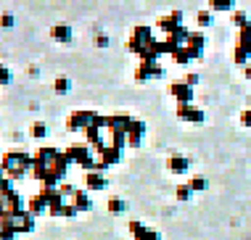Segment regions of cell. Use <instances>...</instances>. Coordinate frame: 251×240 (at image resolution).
Segmentation results:
<instances>
[{"label": "cell", "mask_w": 251, "mask_h": 240, "mask_svg": "<svg viewBox=\"0 0 251 240\" xmlns=\"http://www.w3.org/2000/svg\"><path fill=\"white\" fill-rule=\"evenodd\" d=\"M5 227H11L13 232H32V227H35V216H29L26 211L13 214L8 222H5Z\"/></svg>", "instance_id": "1"}, {"label": "cell", "mask_w": 251, "mask_h": 240, "mask_svg": "<svg viewBox=\"0 0 251 240\" xmlns=\"http://www.w3.org/2000/svg\"><path fill=\"white\" fill-rule=\"evenodd\" d=\"M93 119H96V114H93V111H74L69 116V121H66V127H69L72 132H77V129H85Z\"/></svg>", "instance_id": "2"}, {"label": "cell", "mask_w": 251, "mask_h": 240, "mask_svg": "<svg viewBox=\"0 0 251 240\" xmlns=\"http://www.w3.org/2000/svg\"><path fill=\"white\" fill-rule=\"evenodd\" d=\"M169 93L175 95V98L180 100V106H188L191 103V98H193V93H191V87L185 85V82H175L172 87H169Z\"/></svg>", "instance_id": "3"}, {"label": "cell", "mask_w": 251, "mask_h": 240, "mask_svg": "<svg viewBox=\"0 0 251 240\" xmlns=\"http://www.w3.org/2000/svg\"><path fill=\"white\" fill-rule=\"evenodd\" d=\"M108 185V180L100 171H85V188L87 190H103Z\"/></svg>", "instance_id": "4"}, {"label": "cell", "mask_w": 251, "mask_h": 240, "mask_svg": "<svg viewBox=\"0 0 251 240\" xmlns=\"http://www.w3.org/2000/svg\"><path fill=\"white\" fill-rule=\"evenodd\" d=\"M48 211V203H45V198L43 195H35V198H29V203H26V214L29 216H40V214H45Z\"/></svg>", "instance_id": "5"}, {"label": "cell", "mask_w": 251, "mask_h": 240, "mask_svg": "<svg viewBox=\"0 0 251 240\" xmlns=\"http://www.w3.org/2000/svg\"><path fill=\"white\" fill-rule=\"evenodd\" d=\"M143 132H146V124L143 121H132V127L127 129V143H130V145H140V140H143Z\"/></svg>", "instance_id": "6"}, {"label": "cell", "mask_w": 251, "mask_h": 240, "mask_svg": "<svg viewBox=\"0 0 251 240\" xmlns=\"http://www.w3.org/2000/svg\"><path fill=\"white\" fill-rule=\"evenodd\" d=\"M72 206H74V211H90L93 209V201L87 198L85 190H77L74 198H72Z\"/></svg>", "instance_id": "7"}, {"label": "cell", "mask_w": 251, "mask_h": 240, "mask_svg": "<svg viewBox=\"0 0 251 240\" xmlns=\"http://www.w3.org/2000/svg\"><path fill=\"white\" fill-rule=\"evenodd\" d=\"M50 37L56 40V43H69V40H72V29L66 24H56V26H50Z\"/></svg>", "instance_id": "8"}, {"label": "cell", "mask_w": 251, "mask_h": 240, "mask_svg": "<svg viewBox=\"0 0 251 240\" xmlns=\"http://www.w3.org/2000/svg\"><path fill=\"white\" fill-rule=\"evenodd\" d=\"M169 171H175V174H182V171H188V159H182V156H172V159L167 161Z\"/></svg>", "instance_id": "9"}, {"label": "cell", "mask_w": 251, "mask_h": 240, "mask_svg": "<svg viewBox=\"0 0 251 240\" xmlns=\"http://www.w3.org/2000/svg\"><path fill=\"white\" fill-rule=\"evenodd\" d=\"M177 116H180V119H191V121H201L203 119V114L201 111H193L191 106H180L177 108Z\"/></svg>", "instance_id": "10"}, {"label": "cell", "mask_w": 251, "mask_h": 240, "mask_svg": "<svg viewBox=\"0 0 251 240\" xmlns=\"http://www.w3.org/2000/svg\"><path fill=\"white\" fill-rule=\"evenodd\" d=\"M125 209H127V203L125 201H122V198H117V195H114V198H108V211H111V214H125Z\"/></svg>", "instance_id": "11"}, {"label": "cell", "mask_w": 251, "mask_h": 240, "mask_svg": "<svg viewBox=\"0 0 251 240\" xmlns=\"http://www.w3.org/2000/svg\"><path fill=\"white\" fill-rule=\"evenodd\" d=\"M29 132H32V137H37V140H43V137L48 135V124H45V121H35Z\"/></svg>", "instance_id": "12"}, {"label": "cell", "mask_w": 251, "mask_h": 240, "mask_svg": "<svg viewBox=\"0 0 251 240\" xmlns=\"http://www.w3.org/2000/svg\"><path fill=\"white\" fill-rule=\"evenodd\" d=\"M53 87H56V93H69V87H72V82L66 79V77H58L56 82H53Z\"/></svg>", "instance_id": "13"}, {"label": "cell", "mask_w": 251, "mask_h": 240, "mask_svg": "<svg viewBox=\"0 0 251 240\" xmlns=\"http://www.w3.org/2000/svg\"><path fill=\"white\" fill-rule=\"evenodd\" d=\"M135 240H159V235H156L153 230H148V227H143L138 232V235H135Z\"/></svg>", "instance_id": "14"}, {"label": "cell", "mask_w": 251, "mask_h": 240, "mask_svg": "<svg viewBox=\"0 0 251 240\" xmlns=\"http://www.w3.org/2000/svg\"><path fill=\"white\" fill-rule=\"evenodd\" d=\"M188 198H191V188H188V185H180L177 188V201H188Z\"/></svg>", "instance_id": "15"}, {"label": "cell", "mask_w": 251, "mask_h": 240, "mask_svg": "<svg viewBox=\"0 0 251 240\" xmlns=\"http://www.w3.org/2000/svg\"><path fill=\"white\" fill-rule=\"evenodd\" d=\"M188 188H191V190H203V188H206V180H203V177H196Z\"/></svg>", "instance_id": "16"}, {"label": "cell", "mask_w": 251, "mask_h": 240, "mask_svg": "<svg viewBox=\"0 0 251 240\" xmlns=\"http://www.w3.org/2000/svg\"><path fill=\"white\" fill-rule=\"evenodd\" d=\"M0 26H5V29L13 26V16H11V13H0Z\"/></svg>", "instance_id": "17"}, {"label": "cell", "mask_w": 251, "mask_h": 240, "mask_svg": "<svg viewBox=\"0 0 251 240\" xmlns=\"http://www.w3.org/2000/svg\"><path fill=\"white\" fill-rule=\"evenodd\" d=\"M5 82H11V72L0 64V85H5Z\"/></svg>", "instance_id": "18"}, {"label": "cell", "mask_w": 251, "mask_h": 240, "mask_svg": "<svg viewBox=\"0 0 251 240\" xmlns=\"http://www.w3.org/2000/svg\"><path fill=\"white\" fill-rule=\"evenodd\" d=\"M199 24H201V26L212 24V13H203V11H201V13H199Z\"/></svg>", "instance_id": "19"}, {"label": "cell", "mask_w": 251, "mask_h": 240, "mask_svg": "<svg viewBox=\"0 0 251 240\" xmlns=\"http://www.w3.org/2000/svg\"><path fill=\"white\" fill-rule=\"evenodd\" d=\"M96 45H98V48H106V45H108V37H106V34H98V37H96Z\"/></svg>", "instance_id": "20"}, {"label": "cell", "mask_w": 251, "mask_h": 240, "mask_svg": "<svg viewBox=\"0 0 251 240\" xmlns=\"http://www.w3.org/2000/svg\"><path fill=\"white\" fill-rule=\"evenodd\" d=\"M241 119H243V124H251V111H243Z\"/></svg>", "instance_id": "21"}]
</instances>
